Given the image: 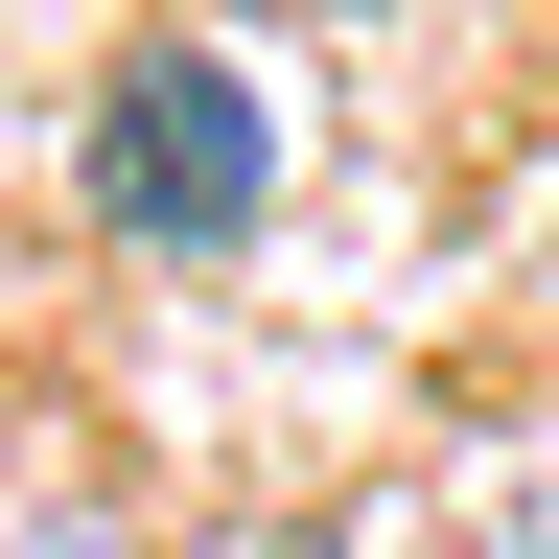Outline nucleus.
I'll return each mask as SVG.
<instances>
[{
  "label": "nucleus",
  "mask_w": 559,
  "mask_h": 559,
  "mask_svg": "<svg viewBox=\"0 0 559 559\" xmlns=\"http://www.w3.org/2000/svg\"><path fill=\"white\" fill-rule=\"evenodd\" d=\"M94 210L140 257H234L257 210H280V94L234 47H140L117 94H94Z\"/></svg>",
  "instance_id": "1"
},
{
  "label": "nucleus",
  "mask_w": 559,
  "mask_h": 559,
  "mask_svg": "<svg viewBox=\"0 0 559 559\" xmlns=\"http://www.w3.org/2000/svg\"><path fill=\"white\" fill-rule=\"evenodd\" d=\"M0 559H164V536H140L70 443H0Z\"/></svg>",
  "instance_id": "2"
},
{
  "label": "nucleus",
  "mask_w": 559,
  "mask_h": 559,
  "mask_svg": "<svg viewBox=\"0 0 559 559\" xmlns=\"http://www.w3.org/2000/svg\"><path fill=\"white\" fill-rule=\"evenodd\" d=\"M466 559H559V443H513V466L466 489Z\"/></svg>",
  "instance_id": "3"
},
{
  "label": "nucleus",
  "mask_w": 559,
  "mask_h": 559,
  "mask_svg": "<svg viewBox=\"0 0 559 559\" xmlns=\"http://www.w3.org/2000/svg\"><path fill=\"white\" fill-rule=\"evenodd\" d=\"M187 559H326V536L304 513H234V536H187Z\"/></svg>",
  "instance_id": "4"
}]
</instances>
